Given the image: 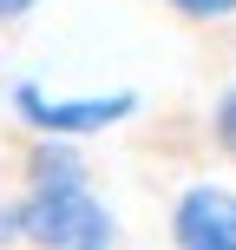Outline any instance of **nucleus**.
Instances as JSON below:
<instances>
[{"mask_svg": "<svg viewBox=\"0 0 236 250\" xmlns=\"http://www.w3.org/2000/svg\"><path fill=\"white\" fill-rule=\"evenodd\" d=\"M20 244H33V250H118V217L92 191L79 138L33 132L26 191H20Z\"/></svg>", "mask_w": 236, "mask_h": 250, "instance_id": "nucleus-1", "label": "nucleus"}, {"mask_svg": "<svg viewBox=\"0 0 236 250\" xmlns=\"http://www.w3.org/2000/svg\"><path fill=\"white\" fill-rule=\"evenodd\" d=\"M13 112L26 132H53V138H99L138 112V92H99V99H46L33 79L13 86Z\"/></svg>", "mask_w": 236, "mask_h": 250, "instance_id": "nucleus-2", "label": "nucleus"}, {"mask_svg": "<svg viewBox=\"0 0 236 250\" xmlns=\"http://www.w3.org/2000/svg\"><path fill=\"white\" fill-rule=\"evenodd\" d=\"M171 250H236V191L197 178L171 198Z\"/></svg>", "mask_w": 236, "mask_h": 250, "instance_id": "nucleus-3", "label": "nucleus"}, {"mask_svg": "<svg viewBox=\"0 0 236 250\" xmlns=\"http://www.w3.org/2000/svg\"><path fill=\"white\" fill-rule=\"evenodd\" d=\"M210 138H217V151L236 165V79L217 92V105H210Z\"/></svg>", "mask_w": 236, "mask_h": 250, "instance_id": "nucleus-4", "label": "nucleus"}, {"mask_svg": "<svg viewBox=\"0 0 236 250\" xmlns=\"http://www.w3.org/2000/svg\"><path fill=\"white\" fill-rule=\"evenodd\" d=\"M164 7H171L177 20H190V26H210V20H230L236 0H164Z\"/></svg>", "mask_w": 236, "mask_h": 250, "instance_id": "nucleus-5", "label": "nucleus"}, {"mask_svg": "<svg viewBox=\"0 0 236 250\" xmlns=\"http://www.w3.org/2000/svg\"><path fill=\"white\" fill-rule=\"evenodd\" d=\"M33 7H39V0H0V26H7V20H26Z\"/></svg>", "mask_w": 236, "mask_h": 250, "instance_id": "nucleus-6", "label": "nucleus"}]
</instances>
